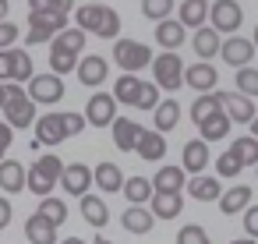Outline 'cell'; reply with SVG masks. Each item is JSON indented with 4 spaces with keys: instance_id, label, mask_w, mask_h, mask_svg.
<instances>
[{
    "instance_id": "obj_1",
    "label": "cell",
    "mask_w": 258,
    "mask_h": 244,
    "mask_svg": "<svg viewBox=\"0 0 258 244\" xmlns=\"http://www.w3.org/2000/svg\"><path fill=\"white\" fill-rule=\"evenodd\" d=\"M85 124H89L85 113L50 110V113H43V117L36 120V138H39L43 145H60V142H68V138H75Z\"/></svg>"
},
{
    "instance_id": "obj_2",
    "label": "cell",
    "mask_w": 258,
    "mask_h": 244,
    "mask_svg": "<svg viewBox=\"0 0 258 244\" xmlns=\"http://www.w3.org/2000/svg\"><path fill=\"white\" fill-rule=\"evenodd\" d=\"M36 99L32 96H25V89H22V82H8V103H4V110H0V113H4V120L11 124V128H36Z\"/></svg>"
},
{
    "instance_id": "obj_3",
    "label": "cell",
    "mask_w": 258,
    "mask_h": 244,
    "mask_svg": "<svg viewBox=\"0 0 258 244\" xmlns=\"http://www.w3.org/2000/svg\"><path fill=\"white\" fill-rule=\"evenodd\" d=\"M64 159L60 156H39L32 166H29V191L32 195H39V198H46V195H53V188L60 184V177H64Z\"/></svg>"
},
{
    "instance_id": "obj_4",
    "label": "cell",
    "mask_w": 258,
    "mask_h": 244,
    "mask_svg": "<svg viewBox=\"0 0 258 244\" xmlns=\"http://www.w3.org/2000/svg\"><path fill=\"white\" fill-rule=\"evenodd\" d=\"M152 50L145 46V43H138V39H117L113 43V64L120 68V71H145V68H152Z\"/></svg>"
},
{
    "instance_id": "obj_5",
    "label": "cell",
    "mask_w": 258,
    "mask_h": 244,
    "mask_svg": "<svg viewBox=\"0 0 258 244\" xmlns=\"http://www.w3.org/2000/svg\"><path fill=\"white\" fill-rule=\"evenodd\" d=\"M68 29V15H32L29 11V32H25V46H39V43H53V36H60Z\"/></svg>"
},
{
    "instance_id": "obj_6",
    "label": "cell",
    "mask_w": 258,
    "mask_h": 244,
    "mask_svg": "<svg viewBox=\"0 0 258 244\" xmlns=\"http://www.w3.org/2000/svg\"><path fill=\"white\" fill-rule=\"evenodd\" d=\"M184 60H180V53H173V50H166V53H156V60H152V78L159 82V89H166V92H173V89H180L184 85Z\"/></svg>"
},
{
    "instance_id": "obj_7",
    "label": "cell",
    "mask_w": 258,
    "mask_h": 244,
    "mask_svg": "<svg viewBox=\"0 0 258 244\" xmlns=\"http://www.w3.org/2000/svg\"><path fill=\"white\" fill-rule=\"evenodd\" d=\"M64 75H57V71H50V75H36L32 82H29V96L39 103V106H53V103H60L64 99Z\"/></svg>"
},
{
    "instance_id": "obj_8",
    "label": "cell",
    "mask_w": 258,
    "mask_h": 244,
    "mask_svg": "<svg viewBox=\"0 0 258 244\" xmlns=\"http://www.w3.org/2000/svg\"><path fill=\"white\" fill-rule=\"evenodd\" d=\"M117 106H120V99H117L113 92H96V96L85 103V117H89L92 128H113Z\"/></svg>"
},
{
    "instance_id": "obj_9",
    "label": "cell",
    "mask_w": 258,
    "mask_h": 244,
    "mask_svg": "<svg viewBox=\"0 0 258 244\" xmlns=\"http://www.w3.org/2000/svg\"><path fill=\"white\" fill-rule=\"evenodd\" d=\"M240 22H244L240 0H216L212 11H209V25H216V29L226 32V36H233V32L240 29Z\"/></svg>"
},
{
    "instance_id": "obj_10",
    "label": "cell",
    "mask_w": 258,
    "mask_h": 244,
    "mask_svg": "<svg viewBox=\"0 0 258 244\" xmlns=\"http://www.w3.org/2000/svg\"><path fill=\"white\" fill-rule=\"evenodd\" d=\"M60 184H64V191H68V195L82 198V195H89V188L96 184V170H89L85 163H68V166H64V177H60Z\"/></svg>"
},
{
    "instance_id": "obj_11",
    "label": "cell",
    "mask_w": 258,
    "mask_h": 244,
    "mask_svg": "<svg viewBox=\"0 0 258 244\" xmlns=\"http://www.w3.org/2000/svg\"><path fill=\"white\" fill-rule=\"evenodd\" d=\"M106 15H110V8L103 4V0H85L82 8H75V25H82L85 32L99 36L103 25H106Z\"/></svg>"
},
{
    "instance_id": "obj_12",
    "label": "cell",
    "mask_w": 258,
    "mask_h": 244,
    "mask_svg": "<svg viewBox=\"0 0 258 244\" xmlns=\"http://www.w3.org/2000/svg\"><path fill=\"white\" fill-rule=\"evenodd\" d=\"M254 39H240V36H230V39H223V50H219V57H223V64H230V68H247L251 64V57H254Z\"/></svg>"
},
{
    "instance_id": "obj_13",
    "label": "cell",
    "mask_w": 258,
    "mask_h": 244,
    "mask_svg": "<svg viewBox=\"0 0 258 244\" xmlns=\"http://www.w3.org/2000/svg\"><path fill=\"white\" fill-rule=\"evenodd\" d=\"M216 82H219V75H216V68L209 64V60H198V64H191L187 71H184V85L191 89V92H216Z\"/></svg>"
},
{
    "instance_id": "obj_14",
    "label": "cell",
    "mask_w": 258,
    "mask_h": 244,
    "mask_svg": "<svg viewBox=\"0 0 258 244\" xmlns=\"http://www.w3.org/2000/svg\"><path fill=\"white\" fill-rule=\"evenodd\" d=\"M120 226L127 230V233H135V237H145L152 226H156V212H152V205L145 209V205H127L124 209V216H120Z\"/></svg>"
},
{
    "instance_id": "obj_15",
    "label": "cell",
    "mask_w": 258,
    "mask_h": 244,
    "mask_svg": "<svg viewBox=\"0 0 258 244\" xmlns=\"http://www.w3.org/2000/svg\"><path fill=\"white\" fill-rule=\"evenodd\" d=\"M22 188H29V170L18 159H0V191L18 195Z\"/></svg>"
},
{
    "instance_id": "obj_16",
    "label": "cell",
    "mask_w": 258,
    "mask_h": 244,
    "mask_svg": "<svg viewBox=\"0 0 258 244\" xmlns=\"http://www.w3.org/2000/svg\"><path fill=\"white\" fill-rule=\"evenodd\" d=\"M184 39H187V25H184L180 18H163V22H156V43H159L163 50H180Z\"/></svg>"
},
{
    "instance_id": "obj_17",
    "label": "cell",
    "mask_w": 258,
    "mask_h": 244,
    "mask_svg": "<svg viewBox=\"0 0 258 244\" xmlns=\"http://www.w3.org/2000/svg\"><path fill=\"white\" fill-rule=\"evenodd\" d=\"M135 152H138L145 163H159V159L166 156V138H163V131H159V128H142Z\"/></svg>"
},
{
    "instance_id": "obj_18",
    "label": "cell",
    "mask_w": 258,
    "mask_h": 244,
    "mask_svg": "<svg viewBox=\"0 0 258 244\" xmlns=\"http://www.w3.org/2000/svg\"><path fill=\"white\" fill-rule=\"evenodd\" d=\"M25 237H29V244H57V223L53 219H46L39 209L25 219Z\"/></svg>"
},
{
    "instance_id": "obj_19",
    "label": "cell",
    "mask_w": 258,
    "mask_h": 244,
    "mask_svg": "<svg viewBox=\"0 0 258 244\" xmlns=\"http://www.w3.org/2000/svg\"><path fill=\"white\" fill-rule=\"evenodd\" d=\"M75 75L82 78V85L96 89V85H103V82H106V75H110V64H106L99 53H89V57H82V64H78V71H75Z\"/></svg>"
},
{
    "instance_id": "obj_20",
    "label": "cell",
    "mask_w": 258,
    "mask_h": 244,
    "mask_svg": "<svg viewBox=\"0 0 258 244\" xmlns=\"http://www.w3.org/2000/svg\"><path fill=\"white\" fill-rule=\"evenodd\" d=\"M219 96H223V110L233 117V124H251L258 117L251 106V96H244V92H219Z\"/></svg>"
},
{
    "instance_id": "obj_21",
    "label": "cell",
    "mask_w": 258,
    "mask_h": 244,
    "mask_svg": "<svg viewBox=\"0 0 258 244\" xmlns=\"http://www.w3.org/2000/svg\"><path fill=\"white\" fill-rule=\"evenodd\" d=\"M180 166L187 170V173H202L205 166H209V142L198 135V138H191L187 145H184V152H180Z\"/></svg>"
},
{
    "instance_id": "obj_22",
    "label": "cell",
    "mask_w": 258,
    "mask_h": 244,
    "mask_svg": "<svg viewBox=\"0 0 258 244\" xmlns=\"http://www.w3.org/2000/svg\"><path fill=\"white\" fill-rule=\"evenodd\" d=\"M223 32L216 29V25H202V29H195V53L202 57V60H212V57H219V50H223V39H219Z\"/></svg>"
},
{
    "instance_id": "obj_23",
    "label": "cell",
    "mask_w": 258,
    "mask_h": 244,
    "mask_svg": "<svg viewBox=\"0 0 258 244\" xmlns=\"http://www.w3.org/2000/svg\"><path fill=\"white\" fill-rule=\"evenodd\" d=\"M138 135H142L138 120H131V117H117L113 120V145L120 152H135L138 149Z\"/></svg>"
},
{
    "instance_id": "obj_24",
    "label": "cell",
    "mask_w": 258,
    "mask_h": 244,
    "mask_svg": "<svg viewBox=\"0 0 258 244\" xmlns=\"http://www.w3.org/2000/svg\"><path fill=\"white\" fill-rule=\"evenodd\" d=\"M149 205H152L156 219H177L184 212V195L180 191H156Z\"/></svg>"
},
{
    "instance_id": "obj_25",
    "label": "cell",
    "mask_w": 258,
    "mask_h": 244,
    "mask_svg": "<svg viewBox=\"0 0 258 244\" xmlns=\"http://www.w3.org/2000/svg\"><path fill=\"white\" fill-rule=\"evenodd\" d=\"M230 124H233V117L219 106L212 117H205V120L198 124V135H202L205 142H219V138H226V135H230Z\"/></svg>"
},
{
    "instance_id": "obj_26",
    "label": "cell",
    "mask_w": 258,
    "mask_h": 244,
    "mask_svg": "<svg viewBox=\"0 0 258 244\" xmlns=\"http://www.w3.org/2000/svg\"><path fill=\"white\" fill-rule=\"evenodd\" d=\"M124 170L117 166V163H99L96 166V188L103 191V195H117V191H124Z\"/></svg>"
},
{
    "instance_id": "obj_27",
    "label": "cell",
    "mask_w": 258,
    "mask_h": 244,
    "mask_svg": "<svg viewBox=\"0 0 258 244\" xmlns=\"http://www.w3.org/2000/svg\"><path fill=\"white\" fill-rule=\"evenodd\" d=\"M187 195H191L195 202H219V198H223V188H219L216 177L191 173V180H187Z\"/></svg>"
},
{
    "instance_id": "obj_28",
    "label": "cell",
    "mask_w": 258,
    "mask_h": 244,
    "mask_svg": "<svg viewBox=\"0 0 258 244\" xmlns=\"http://www.w3.org/2000/svg\"><path fill=\"white\" fill-rule=\"evenodd\" d=\"M247 205H251V188H244V184L223 191V198H219V212L223 216H240Z\"/></svg>"
},
{
    "instance_id": "obj_29",
    "label": "cell",
    "mask_w": 258,
    "mask_h": 244,
    "mask_svg": "<svg viewBox=\"0 0 258 244\" xmlns=\"http://www.w3.org/2000/svg\"><path fill=\"white\" fill-rule=\"evenodd\" d=\"M78 202H82V216H85V223H89V226H96V230H99V226H106V223H110V209H106V202H103L99 195H82Z\"/></svg>"
},
{
    "instance_id": "obj_30",
    "label": "cell",
    "mask_w": 258,
    "mask_h": 244,
    "mask_svg": "<svg viewBox=\"0 0 258 244\" xmlns=\"http://www.w3.org/2000/svg\"><path fill=\"white\" fill-rule=\"evenodd\" d=\"M209 11H212L209 0H184L177 18H180L187 29H202V25H209Z\"/></svg>"
},
{
    "instance_id": "obj_31",
    "label": "cell",
    "mask_w": 258,
    "mask_h": 244,
    "mask_svg": "<svg viewBox=\"0 0 258 244\" xmlns=\"http://www.w3.org/2000/svg\"><path fill=\"white\" fill-rule=\"evenodd\" d=\"M120 195H124L127 202H135V205H145V202H152V195H156V184H152L149 177H127Z\"/></svg>"
},
{
    "instance_id": "obj_32",
    "label": "cell",
    "mask_w": 258,
    "mask_h": 244,
    "mask_svg": "<svg viewBox=\"0 0 258 244\" xmlns=\"http://www.w3.org/2000/svg\"><path fill=\"white\" fill-rule=\"evenodd\" d=\"M113 96L124 103V106H135L138 96H142V82L135 78V71H124L117 82H113Z\"/></svg>"
},
{
    "instance_id": "obj_33",
    "label": "cell",
    "mask_w": 258,
    "mask_h": 244,
    "mask_svg": "<svg viewBox=\"0 0 258 244\" xmlns=\"http://www.w3.org/2000/svg\"><path fill=\"white\" fill-rule=\"evenodd\" d=\"M156 191H184L187 180H184V166H159L156 177H152Z\"/></svg>"
},
{
    "instance_id": "obj_34",
    "label": "cell",
    "mask_w": 258,
    "mask_h": 244,
    "mask_svg": "<svg viewBox=\"0 0 258 244\" xmlns=\"http://www.w3.org/2000/svg\"><path fill=\"white\" fill-rule=\"evenodd\" d=\"M78 64H82V53L64 50V46H50V71H57V75H71V71H78Z\"/></svg>"
},
{
    "instance_id": "obj_35",
    "label": "cell",
    "mask_w": 258,
    "mask_h": 244,
    "mask_svg": "<svg viewBox=\"0 0 258 244\" xmlns=\"http://www.w3.org/2000/svg\"><path fill=\"white\" fill-rule=\"evenodd\" d=\"M152 117H156V128L166 135V131H173V128L180 124V103H177V99H166V103H159V106L152 110Z\"/></svg>"
},
{
    "instance_id": "obj_36",
    "label": "cell",
    "mask_w": 258,
    "mask_h": 244,
    "mask_svg": "<svg viewBox=\"0 0 258 244\" xmlns=\"http://www.w3.org/2000/svg\"><path fill=\"white\" fill-rule=\"evenodd\" d=\"M219 106H223L219 89H216V92H202V96L195 99V106H191V120H195V124H202V120H205V117H212Z\"/></svg>"
},
{
    "instance_id": "obj_37",
    "label": "cell",
    "mask_w": 258,
    "mask_h": 244,
    "mask_svg": "<svg viewBox=\"0 0 258 244\" xmlns=\"http://www.w3.org/2000/svg\"><path fill=\"white\" fill-rule=\"evenodd\" d=\"M85 29L82 25H75V29H64L60 36H53V43L50 46H64V50H75V53H85Z\"/></svg>"
},
{
    "instance_id": "obj_38",
    "label": "cell",
    "mask_w": 258,
    "mask_h": 244,
    "mask_svg": "<svg viewBox=\"0 0 258 244\" xmlns=\"http://www.w3.org/2000/svg\"><path fill=\"white\" fill-rule=\"evenodd\" d=\"M233 152H237V159L244 163V166H258V135H247V138H233V145H230Z\"/></svg>"
},
{
    "instance_id": "obj_39",
    "label": "cell",
    "mask_w": 258,
    "mask_h": 244,
    "mask_svg": "<svg viewBox=\"0 0 258 244\" xmlns=\"http://www.w3.org/2000/svg\"><path fill=\"white\" fill-rule=\"evenodd\" d=\"M39 212H43L46 219H53L57 226H60V223H68V202H64V198H53V195L39 198Z\"/></svg>"
},
{
    "instance_id": "obj_40",
    "label": "cell",
    "mask_w": 258,
    "mask_h": 244,
    "mask_svg": "<svg viewBox=\"0 0 258 244\" xmlns=\"http://www.w3.org/2000/svg\"><path fill=\"white\" fill-rule=\"evenodd\" d=\"M233 82H237V92H244V96H251V99H258V68H237V75H233Z\"/></svg>"
},
{
    "instance_id": "obj_41",
    "label": "cell",
    "mask_w": 258,
    "mask_h": 244,
    "mask_svg": "<svg viewBox=\"0 0 258 244\" xmlns=\"http://www.w3.org/2000/svg\"><path fill=\"white\" fill-rule=\"evenodd\" d=\"M29 11L32 15H71L75 11V0H29Z\"/></svg>"
},
{
    "instance_id": "obj_42",
    "label": "cell",
    "mask_w": 258,
    "mask_h": 244,
    "mask_svg": "<svg viewBox=\"0 0 258 244\" xmlns=\"http://www.w3.org/2000/svg\"><path fill=\"white\" fill-rule=\"evenodd\" d=\"M170 11H173V0H142V15L149 22H163L170 18Z\"/></svg>"
},
{
    "instance_id": "obj_43",
    "label": "cell",
    "mask_w": 258,
    "mask_h": 244,
    "mask_svg": "<svg viewBox=\"0 0 258 244\" xmlns=\"http://www.w3.org/2000/svg\"><path fill=\"white\" fill-rule=\"evenodd\" d=\"M156 106H159V82L152 78V82H142V96H138L135 110H156Z\"/></svg>"
},
{
    "instance_id": "obj_44",
    "label": "cell",
    "mask_w": 258,
    "mask_h": 244,
    "mask_svg": "<svg viewBox=\"0 0 258 244\" xmlns=\"http://www.w3.org/2000/svg\"><path fill=\"white\" fill-rule=\"evenodd\" d=\"M177 244H212V240H209L205 226L187 223V226H180V230H177Z\"/></svg>"
},
{
    "instance_id": "obj_45",
    "label": "cell",
    "mask_w": 258,
    "mask_h": 244,
    "mask_svg": "<svg viewBox=\"0 0 258 244\" xmlns=\"http://www.w3.org/2000/svg\"><path fill=\"white\" fill-rule=\"evenodd\" d=\"M216 170H219V177H237V173L244 170V163L237 159V152H233V149H226V152L216 159Z\"/></svg>"
},
{
    "instance_id": "obj_46",
    "label": "cell",
    "mask_w": 258,
    "mask_h": 244,
    "mask_svg": "<svg viewBox=\"0 0 258 244\" xmlns=\"http://www.w3.org/2000/svg\"><path fill=\"white\" fill-rule=\"evenodd\" d=\"M36 75H32V57L25 53V50H15V78L11 82H32Z\"/></svg>"
},
{
    "instance_id": "obj_47",
    "label": "cell",
    "mask_w": 258,
    "mask_h": 244,
    "mask_svg": "<svg viewBox=\"0 0 258 244\" xmlns=\"http://www.w3.org/2000/svg\"><path fill=\"white\" fill-rule=\"evenodd\" d=\"M11 78H15V46L0 50V82H11Z\"/></svg>"
},
{
    "instance_id": "obj_48",
    "label": "cell",
    "mask_w": 258,
    "mask_h": 244,
    "mask_svg": "<svg viewBox=\"0 0 258 244\" xmlns=\"http://www.w3.org/2000/svg\"><path fill=\"white\" fill-rule=\"evenodd\" d=\"M18 43V25H11L8 18L0 22V50H11Z\"/></svg>"
},
{
    "instance_id": "obj_49",
    "label": "cell",
    "mask_w": 258,
    "mask_h": 244,
    "mask_svg": "<svg viewBox=\"0 0 258 244\" xmlns=\"http://www.w3.org/2000/svg\"><path fill=\"white\" fill-rule=\"evenodd\" d=\"M240 216H244V223H240V226H244V233L258 240V205H247Z\"/></svg>"
},
{
    "instance_id": "obj_50",
    "label": "cell",
    "mask_w": 258,
    "mask_h": 244,
    "mask_svg": "<svg viewBox=\"0 0 258 244\" xmlns=\"http://www.w3.org/2000/svg\"><path fill=\"white\" fill-rule=\"evenodd\" d=\"M11 131H15V128H11L8 120H0V159H8V149H11V142H15Z\"/></svg>"
},
{
    "instance_id": "obj_51",
    "label": "cell",
    "mask_w": 258,
    "mask_h": 244,
    "mask_svg": "<svg viewBox=\"0 0 258 244\" xmlns=\"http://www.w3.org/2000/svg\"><path fill=\"white\" fill-rule=\"evenodd\" d=\"M11 216H15L11 198H4V195H0V230H4V226H11Z\"/></svg>"
},
{
    "instance_id": "obj_52",
    "label": "cell",
    "mask_w": 258,
    "mask_h": 244,
    "mask_svg": "<svg viewBox=\"0 0 258 244\" xmlns=\"http://www.w3.org/2000/svg\"><path fill=\"white\" fill-rule=\"evenodd\" d=\"M4 103H8V82H0V110H4Z\"/></svg>"
},
{
    "instance_id": "obj_53",
    "label": "cell",
    "mask_w": 258,
    "mask_h": 244,
    "mask_svg": "<svg viewBox=\"0 0 258 244\" xmlns=\"http://www.w3.org/2000/svg\"><path fill=\"white\" fill-rule=\"evenodd\" d=\"M8 8H11V0H0V22L8 18Z\"/></svg>"
},
{
    "instance_id": "obj_54",
    "label": "cell",
    "mask_w": 258,
    "mask_h": 244,
    "mask_svg": "<svg viewBox=\"0 0 258 244\" xmlns=\"http://www.w3.org/2000/svg\"><path fill=\"white\" fill-rule=\"evenodd\" d=\"M230 244H254V237H237V240H230Z\"/></svg>"
},
{
    "instance_id": "obj_55",
    "label": "cell",
    "mask_w": 258,
    "mask_h": 244,
    "mask_svg": "<svg viewBox=\"0 0 258 244\" xmlns=\"http://www.w3.org/2000/svg\"><path fill=\"white\" fill-rule=\"evenodd\" d=\"M60 244H85L82 237H68V240H60Z\"/></svg>"
},
{
    "instance_id": "obj_56",
    "label": "cell",
    "mask_w": 258,
    "mask_h": 244,
    "mask_svg": "<svg viewBox=\"0 0 258 244\" xmlns=\"http://www.w3.org/2000/svg\"><path fill=\"white\" fill-rule=\"evenodd\" d=\"M92 244H113V240H106V237H96V240H92Z\"/></svg>"
},
{
    "instance_id": "obj_57",
    "label": "cell",
    "mask_w": 258,
    "mask_h": 244,
    "mask_svg": "<svg viewBox=\"0 0 258 244\" xmlns=\"http://www.w3.org/2000/svg\"><path fill=\"white\" fill-rule=\"evenodd\" d=\"M251 135H258V117H254V120H251Z\"/></svg>"
},
{
    "instance_id": "obj_58",
    "label": "cell",
    "mask_w": 258,
    "mask_h": 244,
    "mask_svg": "<svg viewBox=\"0 0 258 244\" xmlns=\"http://www.w3.org/2000/svg\"><path fill=\"white\" fill-rule=\"evenodd\" d=\"M251 39H254V46H258V25H254V32H251Z\"/></svg>"
},
{
    "instance_id": "obj_59",
    "label": "cell",
    "mask_w": 258,
    "mask_h": 244,
    "mask_svg": "<svg viewBox=\"0 0 258 244\" xmlns=\"http://www.w3.org/2000/svg\"><path fill=\"white\" fill-rule=\"evenodd\" d=\"M254 177H258V166H254Z\"/></svg>"
}]
</instances>
